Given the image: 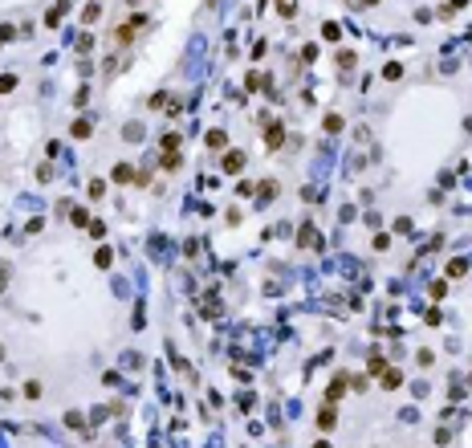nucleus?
<instances>
[{"label": "nucleus", "instance_id": "1", "mask_svg": "<svg viewBox=\"0 0 472 448\" xmlns=\"http://www.w3.org/2000/svg\"><path fill=\"white\" fill-rule=\"evenodd\" d=\"M281 139H285V131H281L277 122H273L269 131H264V143H269V147H281Z\"/></svg>", "mask_w": 472, "mask_h": 448}, {"label": "nucleus", "instance_id": "2", "mask_svg": "<svg viewBox=\"0 0 472 448\" xmlns=\"http://www.w3.org/2000/svg\"><path fill=\"white\" fill-rule=\"evenodd\" d=\"M240 167H245V155H240V151L224 155V171H240Z\"/></svg>", "mask_w": 472, "mask_h": 448}, {"label": "nucleus", "instance_id": "3", "mask_svg": "<svg viewBox=\"0 0 472 448\" xmlns=\"http://www.w3.org/2000/svg\"><path fill=\"white\" fill-rule=\"evenodd\" d=\"M342 391H346V379H334V383H330V399H338Z\"/></svg>", "mask_w": 472, "mask_h": 448}, {"label": "nucleus", "instance_id": "4", "mask_svg": "<svg viewBox=\"0 0 472 448\" xmlns=\"http://www.w3.org/2000/svg\"><path fill=\"white\" fill-rule=\"evenodd\" d=\"M383 387H399V371H383Z\"/></svg>", "mask_w": 472, "mask_h": 448}, {"label": "nucleus", "instance_id": "5", "mask_svg": "<svg viewBox=\"0 0 472 448\" xmlns=\"http://www.w3.org/2000/svg\"><path fill=\"white\" fill-rule=\"evenodd\" d=\"M338 33H342L338 25H326V29H321V37H326V41H338Z\"/></svg>", "mask_w": 472, "mask_h": 448}, {"label": "nucleus", "instance_id": "6", "mask_svg": "<svg viewBox=\"0 0 472 448\" xmlns=\"http://www.w3.org/2000/svg\"><path fill=\"white\" fill-rule=\"evenodd\" d=\"M318 424H321V428H334V411L326 408V411H321V416H318Z\"/></svg>", "mask_w": 472, "mask_h": 448}]
</instances>
